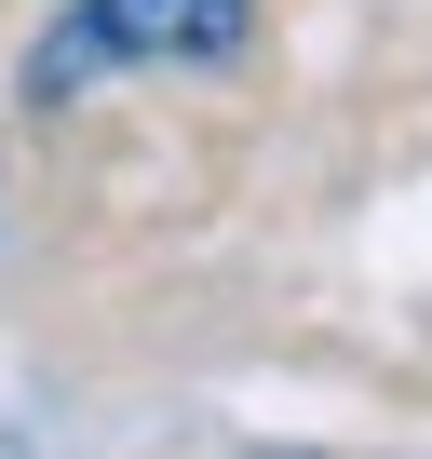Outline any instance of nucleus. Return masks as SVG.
Instances as JSON below:
<instances>
[{
	"instance_id": "obj_1",
	"label": "nucleus",
	"mask_w": 432,
	"mask_h": 459,
	"mask_svg": "<svg viewBox=\"0 0 432 459\" xmlns=\"http://www.w3.org/2000/svg\"><path fill=\"white\" fill-rule=\"evenodd\" d=\"M257 41V0H68L28 41V108H68L135 68H230Z\"/></svg>"
}]
</instances>
